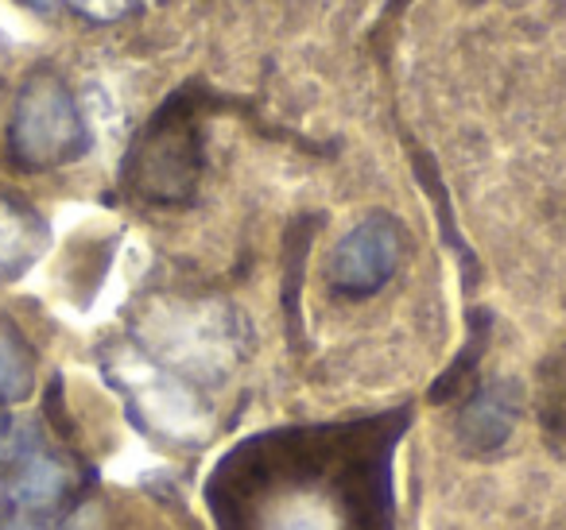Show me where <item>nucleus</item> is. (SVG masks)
Masks as SVG:
<instances>
[{
  "mask_svg": "<svg viewBox=\"0 0 566 530\" xmlns=\"http://www.w3.org/2000/svg\"><path fill=\"white\" fill-rule=\"evenodd\" d=\"M59 4H66L86 24H117L140 9V0H59Z\"/></svg>",
  "mask_w": 566,
  "mask_h": 530,
  "instance_id": "9d476101",
  "label": "nucleus"
},
{
  "mask_svg": "<svg viewBox=\"0 0 566 530\" xmlns=\"http://www.w3.org/2000/svg\"><path fill=\"white\" fill-rule=\"evenodd\" d=\"M539 418L551 437L566 442V349L539 364Z\"/></svg>",
  "mask_w": 566,
  "mask_h": 530,
  "instance_id": "1a4fd4ad",
  "label": "nucleus"
},
{
  "mask_svg": "<svg viewBox=\"0 0 566 530\" xmlns=\"http://www.w3.org/2000/svg\"><path fill=\"white\" fill-rule=\"evenodd\" d=\"M48 244H51L48 221L28 202H20V198L0 194V279L28 275L40 264Z\"/></svg>",
  "mask_w": 566,
  "mask_h": 530,
  "instance_id": "423d86ee",
  "label": "nucleus"
},
{
  "mask_svg": "<svg viewBox=\"0 0 566 530\" xmlns=\"http://www.w3.org/2000/svg\"><path fill=\"white\" fill-rule=\"evenodd\" d=\"M403 264V229L388 213L357 221L331 252L326 279L342 298H369L400 272Z\"/></svg>",
  "mask_w": 566,
  "mask_h": 530,
  "instance_id": "7ed1b4c3",
  "label": "nucleus"
},
{
  "mask_svg": "<svg viewBox=\"0 0 566 530\" xmlns=\"http://www.w3.org/2000/svg\"><path fill=\"white\" fill-rule=\"evenodd\" d=\"M20 4H28V9H35V12H51L59 0H20Z\"/></svg>",
  "mask_w": 566,
  "mask_h": 530,
  "instance_id": "9b49d317",
  "label": "nucleus"
},
{
  "mask_svg": "<svg viewBox=\"0 0 566 530\" xmlns=\"http://www.w3.org/2000/svg\"><path fill=\"white\" fill-rule=\"evenodd\" d=\"M90 151V125L74 89L55 71L24 78L9 117V156L20 171H59Z\"/></svg>",
  "mask_w": 566,
  "mask_h": 530,
  "instance_id": "f03ea898",
  "label": "nucleus"
},
{
  "mask_svg": "<svg viewBox=\"0 0 566 530\" xmlns=\"http://www.w3.org/2000/svg\"><path fill=\"white\" fill-rule=\"evenodd\" d=\"M0 496H4V484H0Z\"/></svg>",
  "mask_w": 566,
  "mask_h": 530,
  "instance_id": "ddd939ff",
  "label": "nucleus"
},
{
  "mask_svg": "<svg viewBox=\"0 0 566 530\" xmlns=\"http://www.w3.org/2000/svg\"><path fill=\"white\" fill-rule=\"evenodd\" d=\"M63 491H66L63 460H55L51 453L40 449L20 460L17 480L9 484V499L20 511H48V507H55L63 499Z\"/></svg>",
  "mask_w": 566,
  "mask_h": 530,
  "instance_id": "0eeeda50",
  "label": "nucleus"
},
{
  "mask_svg": "<svg viewBox=\"0 0 566 530\" xmlns=\"http://www.w3.org/2000/svg\"><path fill=\"white\" fill-rule=\"evenodd\" d=\"M35 388V360L28 341L0 321V403H24Z\"/></svg>",
  "mask_w": 566,
  "mask_h": 530,
  "instance_id": "6e6552de",
  "label": "nucleus"
},
{
  "mask_svg": "<svg viewBox=\"0 0 566 530\" xmlns=\"http://www.w3.org/2000/svg\"><path fill=\"white\" fill-rule=\"evenodd\" d=\"M4 530H35V527H28V522H9Z\"/></svg>",
  "mask_w": 566,
  "mask_h": 530,
  "instance_id": "f8f14e48",
  "label": "nucleus"
},
{
  "mask_svg": "<svg viewBox=\"0 0 566 530\" xmlns=\"http://www.w3.org/2000/svg\"><path fill=\"white\" fill-rule=\"evenodd\" d=\"M128 391H133V403L140 411V418L151 430H159L164 437L175 442H190V437L206 434V411L198 403V395L190 388H182L175 375L159 372L151 364L133 368L128 375Z\"/></svg>",
  "mask_w": 566,
  "mask_h": 530,
  "instance_id": "20e7f679",
  "label": "nucleus"
},
{
  "mask_svg": "<svg viewBox=\"0 0 566 530\" xmlns=\"http://www.w3.org/2000/svg\"><path fill=\"white\" fill-rule=\"evenodd\" d=\"M229 105H237L233 97L206 86V78H190L171 89L128 144V156L120 163V182L128 194L148 205L195 202L206 167L202 128L213 113Z\"/></svg>",
  "mask_w": 566,
  "mask_h": 530,
  "instance_id": "f257e3e1",
  "label": "nucleus"
},
{
  "mask_svg": "<svg viewBox=\"0 0 566 530\" xmlns=\"http://www.w3.org/2000/svg\"><path fill=\"white\" fill-rule=\"evenodd\" d=\"M520 399L516 383H485L478 388L465 406L458 411V437L470 453H493L509 442L512 422H516Z\"/></svg>",
  "mask_w": 566,
  "mask_h": 530,
  "instance_id": "39448f33",
  "label": "nucleus"
},
{
  "mask_svg": "<svg viewBox=\"0 0 566 530\" xmlns=\"http://www.w3.org/2000/svg\"><path fill=\"white\" fill-rule=\"evenodd\" d=\"M0 426H4V418H0Z\"/></svg>",
  "mask_w": 566,
  "mask_h": 530,
  "instance_id": "4468645a",
  "label": "nucleus"
}]
</instances>
